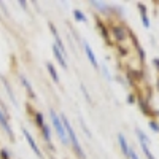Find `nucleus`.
<instances>
[{
    "label": "nucleus",
    "mask_w": 159,
    "mask_h": 159,
    "mask_svg": "<svg viewBox=\"0 0 159 159\" xmlns=\"http://www.w3.org/2000/svg\"><path fill=\"white\" fill-rule=\"evenodd\" d=\"M22 134H24V137H25V140H27V143L30 145V148H32V151L40 157V159H43V154H42V151H40V148L37 147V143H35V140H34V137L30 135V132L29 130H25V129H22Z\"/></svg>",
    "instance_id": "obj_3"
},
{
    "label": "nucleus",
    "mask_w": 159,
    "mask_h": 159,
    "mask_svg": "<svg viewBox=\"0 0 159 159\" xmlns=\"http://www.w3.org/2000/svg\"><path fill=\"white\" fill-rule=\"evenodd\" d=\"M0 156H2V159H10V156H8L7 150H0Z\"/></svg>",
    "instance_id": "obj_19"
},
{
    "label": "nucleus",
    "mask_w": 159,
    "mask_h": 159,
    "mask_svg": "<svg viewBox=\"0 0 159 159\" xmlns=\"http://www.w3.org/2000/svg\"><path fill=\"white\" fill-rule=\"evenodd\" d=\"M150 127H151L153 130H156V132H159V124H157L156 121H150Z\"/></svg>",
    "instance_id": "obj_18"
},
{
    "label": "nucleus",
    "mask_w": 159,
    "mask_h": 159,
    "mask_svg": "<svg viewBox=\"0 0 159 159\" xmlns=\"http://www.w3.org/2000/svg\"><path fill=\"white\" fill-rule=\"evenodd\" d=\"M140 147H142L143 153L147 154V157H148V159H154V156L151 154V151H150V148H148V145H147V143H142V142H140Z\"/></svg>",
    "instance_id": "obj_16"
},
{
    "label": "nucleus",
    "mask_w": 159,
    "mask_h": 159,
    "mask_svg": "<svg viewBox=\"0 0 159 159\" xmlns=\"http://www.w3.org/2000/svg\"><path fill=\"white\" fill-rule=\"evenodd\" d=\"M52 52H54V57L57 59V62L62 65V67H64V70L65 69H67V61H65V56L62 54V52L56 48V45H52Z\"/></svg>",
    "instance_id": "obj_5"
},
{
    "label": "nucleus",
    "mask_w": 159,
    "mask_h": 159,
    "mask_svg": "<svg viewBox=\"0 0 159 159\" xmlns=\"http://www.w3.org/2000/svg\"><path fill=\"white\" fill-rule=\"evenodd\" d=\"M139 10L142 11V19H143V25L145 27H150V21H148V16H147V8H145V5H139Z\"/></svg>",
    "instance_id": "obj_10"
},
{
    "label": "nucleus",
    "mask_w": 159,
    "mask_h": 159,
    "mask_svg": "<svg viewBox=\"0 0 159 159\" xmlns=\"http://www.w3.org/2000/svg\"><path fill=\"white\" fill-rule=\"evenodd\" d=\"M49 115H51L52 126H54V129H56V132H57V137L61 139V142H62L64 145H67V143H69V137H67V132H65V129H64V126H62V123H61V118L57 116V113L52 110V108L49 110Z\"/></svg>",
    "instance_id": "obj_2"
},
{
    "label": "nucleus",
    "mask_w": 159,
    "mask_h": 159,
    "mask_svg": "<svg viewBox=\"0 0 159 159\" xmlns=\"http://www.w3.org/2000/svg\"><path fill=\"white\" fill-rule=\"evenodd\" d=\"M153 64L157 67V70H159V59H153Z\"/></svg>",
    "instance_id": "obj_21"
},
{
    "label": "nucleus",
    "mask_w": 159,
    "mask_h": 159,
    "mask_svg": "<svg viewBox=\"0 0 159 159\" xmlns=\"http://www.w3.org/2000/svg\"><path fill=\"white\" fill-rule=\"evenodd\" d=\"M157 83H159V81H157ZM157 88H159V84H157Z\"/></svg>",
    "instance_id": "obj_22"
},
{
    "label": "nucleus",
    "mask_w": 159,
    "mask_h": 159,
    "mask_svg": "<svg viewBox=\"0 0 159 159\" xmlns=\"http://www.w3.org/2000/svg\"><path fill=\"white\" fill-rule=\"evenodd\" d=\"M59 118H61V123H62V126H64L65 132H67L69 140H70V142H72V145H73L75 153L78 154V157H80V159H86V154H84V151L81 150V147H80V142H78V139H76V135H75V132H73V127H72V126H70V123H69V119L65 118V115H64V113H62Z\"/></svg>",
    "instance_id": "obj_1"
},
{
    "label": "nucleus",
    "mask_w": 159,
    "mask_h": 159,
    "mask_svg": "<svg viewBox=\"0 0 159 159\" xmlns=\"http://www.w3.org/2000/svg\"><path fill=\"white\" fill-rule=\"evenodd\" d=\"M42 130H43V137H45V140L48 142V145H49V148L52 150V143H51V134H49V127L45 124L43 127H42Z\"/></svg>",
    "instance_id": "obj_12"
},
{
    "label": "nucleus",
    "mask_w": 159,
    "mask_h": 159,
    "mask_svg": "<svg viewBox=\"0 0 159 159\" xmlns=\"http://www.w3.org/2000/svg\"><path fill=\"white\" fill-rule=\"evenodd\" d=\"M135 132H137V137H139V140H140L142 143H147V145L150 143V139H148L147 135H145V134H143V132H142L140 129H135Z\"/></svg>",
    "instance_id": "obj_14"
},
{
    "label": "nucleus",
    "mask_w": 159,
    "mask_h": 159,
    "mask_svg": "<svg viewBox=\"0 0 159 159\" xmlns=\"http://www.w3.org/2000/svg\"><path fill=\"white\" fill-rule=\"evenodd\" d=\"M21 81H22V84H24V88H25V89H27V91H29V96H30L32 99H35V92H34V89H32V86H30V83L27 81V78H25V76H22V75H21Z\"/></svg>",
    "instance_id": "obj_9"
},
{
    "label": "nucleus",
    "mask_w": 159,
    "mask_h": 159,
    "mask_svg": "<svg viewBox=\"0 0 159 159\" xmlns=\"http://www.w3.org/2000/svg\"><path fill=\"white\" fill-rule=\"evenodd\" d=\"M46 69H48L49 75L52 76V81H54V83H59V76H57V73H56V69H54V65H52L51 62H46Z\"/></svg>",
    "instance_id": "obj_8"
},
{
    "label": "nucleus",
    "mask_w": 159,
    "mask_h": 159,
    "mask_svg": "<svg viewBox=\"0 0 159 159\" xmlns=\"http://www.w3.org/2000/svg\"><path fill=\"white\" fill-rule=\"evenodd\" d=\"M113 34H115L116 40H124L126 38V34H123V29L121 27H115L113 29Z\"/></svg>",
    "instance_id": "obj_15"
},
{
    "label": "nucleus",
    "mask_w": 159,
    "mask_h": 159,
    "mask_svg": "<svg viewBox=\"0 0 159 159\" xmlns=\"http://www.w3.org/2000/svg\"><path fill=\"white\" fill-rule=\"evenodd\" d=\"M118 140H119V145H121V150H123L124 156L129 159V154H130V150H132V148L127 145V142H126V139H124L123 134H119V135H118Z\"/></svg>",
    "instance_id": "obj_6"
},
{
    "label": "nucleus",
    "mask_w": 159,
    "mask_h": 159,
    "mask_svg": "<svg viewBox=\"0 0 159 159\" xmlns=\"http://www.w3.org/2000/svg\"><path fill=\"white\" fill-rule=\"evenodd\" d=\"M35 119H37V126H40V127L45 126V123H43V115H42V113H37Z\"/></svg>",
    "instance_id": "obj_17"
},
{
    "label": "nucleus",
    "mask_w": 159,
    "mask_h": 159,
    "mask_svg": "<svg viewBox=\"0 0 159 159\" xmlns=\"http://www.w3.org/2000/svg\"><path fill=\"white\" fill-rule=\"evenodd\" d=\"M129 159H139V156H137V153H135L134 150H130V154H129Z\"/></svg>",
    "instance_id": "obj_20"
},
{
    "label": "nucleus",
    "mask_w": 159,
    "mask_h": 159,
    "mask_svg": "<svg viewBox=\"0 0 159 159\" xmlns=\"http://www.w3.org/2000/svg\"><path fill=\"white\" fill-rule=\"evenodd\" d=\"M3 80V86H5V89H7V92H8V96H10V99H11V102L15 103V105H18V102H16V97H15V94H13V91H11V88H10V84L7 83V80L5 78H2Z\"/></svg>",
    "instance_id": "obj_11"
},
{
    "label": "nucleus",
    "mask_w": 159,
    "mask_h": 159,
    "mask_svg": "<svg viewBox=\"0 0 159 159\" xmlns=\"http://www.w3.org/2000/svg\"><path fill=\"white\" fill-rule=\"evenodd\" d=\"M83 46H84V51H86V56H88V59H89V62L92 64V67H99V62H97V59H96V56H94V51L91 49V46L88 45V43H83Z\"/></svg>",
    "instance_id": "obj_4"
},
{
    "label": "nucleus",
    "mask_w": 159,
    "mask_h": 159,
    "mask_svg": "<svg viewBox=\"0 0 159 159\" xmlns=\"http://www.w3.org/2000/svg\"><path fill=\"white\" fill-rule=\"evenodd\" d=\"M0 126L5 129V132L8 134V137L13 139V130H11V127H10V124H8V121H7V118H5V115H3L2 111H0Z\"/></svg>",
    "instance_id": "obj_7"
},
{
    "label": "nucleus",
    "mask_w": 159,
    "mask_h": 159,
    "mask_svg": "<svg viewBox=\"0 0 159 159\" xmlns=\"http://www.w3.org/2000/svg\"><path fill=\"white\" fill-rule=\"evenodd\" d=\"M73 16H75V19L80 21V22H86V16H84V13H83L81 10H75V11H73Z\"/></svg>",
    "instance_id": "obj_13"
}]
</instances>
